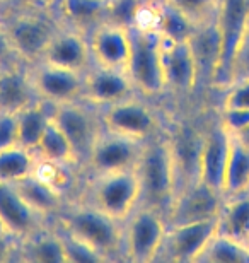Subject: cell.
I'll list each match as a JSON object with an SVG mask.
<instances>
[{"mask_svg": "<svg viewBox=\"0 0 249 263\" xmlns=\"http://www.w3.org/2000/svg\"><path fill=\"white\" fill-rule=\"evenodd\" d=\"M9 238H12V234L7 233V231L0 226V260H7L9 258V253H10Z\"/></svg>", "mask_w": 249, "mask_h": 263, "instance_id": "cell-40", "label": "cell"}, {"mask_svg": "<svg viewBox=\"0 0 249 263\" xmlns=\"http://www.w3.org/2000/svg\"><path fill=\"white\" fill-rule=\"evenodd\" d=\"M91 48L79 34H55L46 46L43 59L46 64L81 72L86 68Z\"/></svg>", "mask_w": 249, "mask_h": 263, "instance_id": "cell-21", "label": "cell"}, {"mask_svg": "<svg viewBox=\"0 0 249 263\" xmlns=\"http://www.w3.org/2000/svg\"><path fill=\"white\" fill-rule=\"evenodd\" d=\"M14 185L21 195L24 197L26 202L41 215L55 212L60 207V190L50 185L48 181H45L43 178L34 175V173L14 181Z\"/></svg>", "mask_w": 249, "mask_h": 263, "instance_id": "cell-24", "label": "cell"}, {"mask_svg": "<svg viewBox=\"0 0 249 263\" xmlns=\"http://www.w3.org/2000/svg\"><path fill=\"white\" fill-rule=\"evenodd\" d=\"M26 260L45 261V263H63L67 261L60 234H38L29 241L24 253Z\"/></svg>", "mask_w": 249, "mask_h": 263, "instance_id": "cell-32", "label": "cell"}, {"mask_svg": "<svg viewBox=\"0 0 249 263\" xmlns=\"http://www.w3.org/2000/svg\"><path fill=\"white\" fill-rule=\"evenodd\" d=\"M53 118L45 104L34 103L17 113V127H19V145L29 151H36L40 144L41 135L45 134L46 127Z\"/></svg>", "mask_w": 249, "mask_h": 263, "instance_id": "cell-26", "label": "cell"}, {"mask_svg": "<svg viewBox=\"0 0 249 263\" xmlns=\"http://www.w3.org/2000/svg\"><path fill=\"white\" fill-rule=\"evenodd\" d=\"M43 2H50V0H43Z\"/></svg>", "mask_w": 249, "mask_h": 263, "instance_id": "cell-44", "label": "cell"}, {"mask_svg": "<svg viewBox=\"0 0 249 263\" xmlns=\"http://www.w3.org/2000/svg\"><path fill=\"white\" fill-rule=\"evenodd\" d=\"M135 170L140 180V203L159 212H169L178 193L171 142H152L144 145Z\"/></svg>", "mask_w": 249, "mask_h": 263, "instance_id": "cell-1", "label": "cell"}, {"mask_svg": "<svg viewBox=\"0 0 249 263\" xmlns=\"http://www.w3.org/2000/svg\"><path fill=\"white\" fill-rule=\"evenodd\" d=\"M249 79V24L244 36H242L239 48L236 51L234 65H232V81L231 84Z\"/></svg>", "mask_w": 249, "mask_h": 263, "instance_id": "cell-38", "label": "cell"}, {"mask_svg": "<svg viewBox=\"0 0 249 263\" xmlns=\"http://www.w3.org/2000/svg\"><path fill=\"white\" fill-rule=\"evenodd\" d=\"M249 24V0H220L217 28L220 34V60L214 77V87L227 89L232 81L236 51Z\"/></svg>", "mask_w": 249, "mask_h": 263, "instance_id": "cell-4", "label": "cell"}, {"mask_svg": "<svg viewBox=\"0 0 249 263\" xmlns=\"http://www.w3.org/2000/svg\"><path fill=\"white\" fill-rule=\"evenodd\" d=\"M62 12L77 26H91L108 17V0H62Z\"/></svg>", "mask_w": 249, "mask_h": 263, "instance_id": "cell-31", "label": "cell"}, {"mask_svg": "<svg viewBox=\"0 0 249 263\" xmlns=\"http://www.w3.org/2000/svg\"><path fill=\"white\" fill-rule=\"evenodd\" d=\"M0 72H2V70H0Z\"/></svg>", "mask_w": 249, "mask_h": 263, "instance_id": "cell-46", "label": "cell"}, {"mask_svg": "<svg viewBox=\"0 0 249 263\" xmlns=\"http://www.w3.org/2000/svg\"><path fill=\"white\" fill-rule=\"evenodd\" d=\"M197 29L191 21L162 0L159 5V33L169 41H189Z\"/></svg>", "mask_w": 249, "mask_h": 263, "instance_id": "cell-30", "label": "cell"}, {"mask_svg": "<svg viewBox=\"0 0 249 263\" xmlns=\"http://www.w3.org/2000/svg\"><path fill=\"white\" fill-rule=\"evenodd\" d=\"M201 144H203V135L189 127L179 128L178 134L174 135V142H171L178 180L184 178L183 186L198 180Z\"/></svg>", "mask_w": 249, "mask_h": 263, "instance_id": "cell-20", "label": "cell"}, {"mask_svg": "<svg viewBox=\"0 0 249 263\" xmlns=\"http://www.w3.org/2000/svg\"><path fill=\"white\" fill-rule=\"evenodd\" d=\"M197 261L203 263H249V250L244 243L215 233L201 250Z\"/></svg>", "mask_w": 249, "mask_h": 263, "instance_id": "cell-27", "label": "cell"}, {"mask_svg": "<svg viewBox=\"0 0 249 263\" xmlns=\"http://www.w3.org/2000/svg\"><path fill=\"white\" fill-rule=\"evenodd\" d=\"M89 48L96 65L126 70L131 50L130 31L120 24L104 23L92 33Z\"/></svg>", "mask_w": 249, "mask_h": 263, "instance_id": "cell-12", "label": "cell"}, {"mask_svg": "<svg viewBox=\"0 0 249 263\" xmlns=\"http://www.w3.org/2000/svg\"><path fill=\"white\" fill-rule=\"evenodd\" d=\"M133 82L126 70L96 65L84 77V96L91 103L111 106L128 98Z\"/></svg>", "mask_w": 249, "mask_h": 263, "instance_id": "cell-16", "label": "cell"}, {"mask_svg": "<svg viewBox=\"0 0 249 263\" xmlns=\"http://www.w3.org/2000/svg\"><path fill=\"white\" fill-rule=\"evenodd\" d=\"M33 87L26 82L21 73L14 70H2L0 72V109L19 113L24 108L34 104Z\"/></svg>", "mask_w": 249, "mask_h": 263, "instance_id": "cell-25", "label": "cell"}, {"mask_svg": "<svg viewBox=\"0 0 249 263\" xmlns=\"http://www.w3.org/2000/svg\"><path fill=\"white\" fill-rule=\"evenodd\" d=\"M166 2L178 9L197 28L214 23L220 9V0H166Z\"/></svg>", "mask_w": 249, "mask_h": 263, "instance_id": "cell-33", "label": "cell"}, {"mask_svg": "<svg viewBox=\"0 0 249 263\" xmlns=\"http://www.w3.org/2000/svg\"><path fill=\"white\" fill-rule=\"evenodd\" d=\"M225 197L203 181H193L176 193L167 212L169 226L205 222L219 219Z\"/></svg>", "mask_w": 249, "mask_h": 263, "instance_id": "cell-6", "label": "cell"}, {"mask_svg": "<svg viewBox=\"0 0 249 263\" xmlns=\"http://www.w3.org/2000/svg\"><path fill=\"white\" fill-rule=\"evenodd\" d=\"M222 106L249 109V79L231 84V86L225 89V96H224Z\"/></svg>", "mask_w": 249, "mask_h": 263, "instance_id": "cell-39", "label": "cell"}, {"mask_svg": "<svg viewBox=\"0 0 249 263\" xmlns=\"http://www.w3.org/2000/svg\"><path fill=\"white\" fill-rule=\"evenodd\" d=\"M63 229L96 250L106 260L121 248L125 238L121 236L120 220L104 214L94 205L72 210L63 219Z\"/></svg>", "mask_w": 249, "mask_h": 263, "instance_id": "cell-3", "label": "cell"}, {"mask_svg": "<svg viewBox=\"0 0 249 263\" xmlns=\"http://www.w3.org/2000/svg\"><path fill=\"white\" fill-rule=\"evenodd\" d=\"M0 2H2V0H0Z\"/></svg>", "mask_w": 249, "mask_h": 263, "instance_id": "cell-45", "label": "cell"}, {"mask_svg": "<svg viewBox=\"0 0 249 263\" xmlns=\"http://www.w3.org/2000/svg\"><path fill=\"white\" fill-rule=\"evenodd\" d=\"M53 122L62 128L75 152V157L91 154L98 137L101 135L96 128L92 115L79 106L73 101L55 104L53 109Z\"/></svg>", "mask_w": 249, "mask_h": 263, "instance_id": "cell-11", "label": "cell"}, {"mask_svg": "<svg viewBox=\"0 0 249 263\" xmlns=\"http://www.w3.org/2000/svg\"><path fill=\"white\" fill-rule=\"evenodd\" d=\"M31 173H34L33 151L23 145H14L0 151V180L14 183Z\"/></svg>", "mask_w": 249, "mask_h": 263, "instance_id": "cell-29", "label": "cell"}, {"mask_svg": "<svg viewBox=\"0 0 249 263\" xmlns=\"http://www.w3.org/2000/svg\"><path fill=\"white\" fill-rule=\"evenodd\" d=\"M36 151L40 152L45 161L56 162V164H68L73 159H77L70 140L67 139V135L63 134L62 128L53 122V118L48 127H46L45 134L41 135Z\"/></svg>", "mask_w": 249, "mask_h": 263, "instance_id": "cell-28", "label": "cell"}, {"mask_svg": "<svg viewBox=\"0 0 249 263\" xmlns=\"http://www.w3.org/2000/svg\"><path fill=\"white\" fill-rule=\"evenodd\" d=\"M167 231L166 220L159 210L142 207L131 214L130 224L125 231L123 246L131 261H154L161 250L164 234Z\"/></svg>", "mask_w": 249, "mask_h": 263, "instance_id": "cell-7", "label": "cell"}, {"mask_svg": "<svg viewBox=\"0 0 249 263\" xmlns=\"http://www.w3.org/2000/svg\"><path fill=\"white\" fill-rule=\"evenodd\" d=\"M7 36L15 51L28 59H34L40 55L43 57L46 46L55 34L51 33L50 24L45 19L26 15L15 21Z\"/></svg>", "mask_w": 249, "mask_h": 263, "instance_id": "cell-18", "label": "cell"}, {"mask_svg": "<svg viewBox=\"0 0 249 263\" xmlns=\"http://www.w3.org/2000/svg\"><path fill=\"white\" fill-rule=\"evenodd\" d=\"M140 0H108V23L131 28L137 17Z\"/></svg>", "mask_w": 249, "mask_h": 263, "instance_id": "cell-35", "label": "cell"}, {"mask_svg": "<svg viewBox=\"0 0 249 263\" xmlns=\"http://www.w3.org/2000/svg\"><path fill=\"white\" fill-rule=\"evenodd\" d=\"M217 220L167 226L161 250L156 260L167 261H197L201 250L217 233Z\"/></svg>", "mask_w": 249, "mask_h": 263, "instance_id": "cell-9", "label": "cell"}, {"mask_svg": "<svg viewBox=\"0 0 249 263\" xmlns=\"http://www.w3.org/2000/svg\"><path fill=\"white\" fill-rule=\"evenodd\" d=\"M142 140L116 132L99 135L89 154V164L98 175L135 170L142 156Z\"/></svg>", "mask_w": 249, "mask_h": 263, "instance_id": "cell-8", "label": "cell"}, {"mask_svg": "<svg viewBox=\"0 0 249 263\" xmlns=\"http://www.w3.org/2000/svg\"><path fill=\"white\" fill-rule=\"evenodd\" d=\"M33 86L41 98L55 104L75 101L81 94H84V79L81 77V72L46 62L36 70Z\"/></svg>", "mask_w": 249, "mask_h": 263, "instance_id": "cell-15", "label": "cell"}, {"mask_svg": "<svg viewBox=\"0 0 249 263\" xmlns=\"http://www.w3.org/2000/svg\"><path fill=\"white\" fill-rule=\"evenodd\" d=\"M231 142H232V135L222 125L220 118L203 134V144H201V152H200L198 180L220 193L222 188H224V176H225L227 159H229V152H231Z\"/></svg>", "mask_w": 249, "mask_h": 263, "instance_id": "cell-10", "label": "cell"}, {"mask_svg": "<svg viewBox=\"0 0 249 263\" xmlns=\"http://www.w3.org/2000/svg\"><path fill=\"white\" fill-rule=\"evenodd\" d=\"M220 122L231 135H237L249 125V109L222 106Z\"/></svg>", "mask_w": 249, "mask_h": 263, "instance_id": "cell-37", "label": "cell"}, {"mask_svg": "<svg viewBox=\"0 0 249 263\" xmlns=\"http://www.w3.org/2000/svg\"><path fill=\"white\" fill-rule=\"evenodd\" d=\"M43 217L21 195L12 181L0 180V226L12 236H31Z\"/></svg>", "mask_w": 249, "mask_h": 263, "instance_id": "cell-14", "label": "cell"}, {"mask_svg": "<svg viewBox=\"0 0 249 263\" xmlns=\"http://www.w3.org/2000/svg\"><path fill=\"white\" fill-rule=\"evenodd\" d=\"M10 50H12V45H10V40L5 31L0 29V62H2L5 57L10 53Z\"/></svg>", "mask_w": 249, "mask_h": 263, "instance_id": "cell-41", "label": "cell"}, {"mask_svg": "<svg viewBox=\"0 0 249 263\" xmlns=\"http://www.w3.org/2000/svg\"><path fill=\"white\" fill-rule=\"evenodd\" d=\"M63 248H65V256L67 261H75V263H84V261H103L106 260L103 255H99L96 250H92L91 246H87L84 241L75 238L68 231L63 229L60 233Z\"/></svg>", "mask_w": 249, "mask_h": 263, "instance_id": "cell-34", "label": "cell"}, {"mask_svg": "<svg viewBox=\"0 0 249 263\" xmlns=\"http://www.w3.org/2000/svg\"><path fill=\"white\" fill-rule=\"evenodd\" d=\"M217 233L246 245L249 238V192L234 198H225L217 220Z\"/></svg>", "mask_w": 249, "mask_h": 263, "instance_id": "cell-23", "label": "cell"}, {"mask_svg": "<svg viewBox=\"0 0 249 263\" xmlns=\"http://www.w3.org/2000/svg\"><path fill=\"white\" fill-rule=\"evenodd\" d=\"M237 140L241 142V144H244L246 147H249V125L241 132V134H237V135H234Z\"/></svg>", "mask_w": 249, "mask_h": 263, "instance_id": "cell-42", "label": "cell"}, {"mask_svg": "<svg viewBox=\"0 0 249 263\" xmlns=\"http://www.w3.org/2000/svg\"><path fill=\"white\" fill-rule=\"evenodd\" d=\"M246 246H247V250H249V238H247V241H246Z\"/></svg>", "mask_w": 249, "mask_h": 263, "instance_id": "cell-43", "label": "cell"}, {"mask_svg": "<svg viewBox=\"0 0 249 263\" xmlns=\"http://www.w3.org/2000/svg\"><path fill=\"white\" fill-rule=\"evenodd\" d=\"M104 123L111 132L144 140L154 128V117L144 104L123 99L108 108Z\"/></svg>", "mask_w": 249, "mask_h": 263, "instance_id": "cell-17", "label": "cell"}, {"mask_svg": "<svg viewBox=\"0 0 249 263\" xmlns=\"http://www.w3.org/2000/svg\"><path fill=\"white\" fill-rule=\"evenodd\" d=\"M140 203V180L137 170L98 175L92 205L116 220H125Z\"/></svg>", "mask_w": 249, "mask_h": 263, "instance_id": "cell-5", "label": "cell"}, {"mask_svg": "<svg viewBox=\"0 0 249 263\" xmlns=\"http://www.w3.org/2000/svg\"><path fill=\"white\" fill-rule=\"evenodd\" d=\"M14 145H19L17 113L0 109V151Z\"/></svg>", "mask_w": 249, "mask_h": 263, "instance_id": "cell-36", "label": "cell"}, {"mask_svg": "<svg viewBox=\"0 0 249 263\" xmlns=\"http://www.w3.org/2000/svg\"><path fill=\"white\" fill-rule=\"evenodd\" d=\"M162 72L166 87L189 92L198 84V70L189 41H169L162 38Z\"/></svg>", "mask_w": 249, "mask_h": 263, "instance_id": "cell-13", "label": "cell"}, {"mask_svg": "<svg viewBox=\"0 0 249 263\" xmlns=\"http://www.w3.org/2000/svg\"><path fill=\"white\" fill-rule=\"evenodd\" d=\"M247 192H249V147L241 144L232 135L222 193H224L225 198H234L244 195Z\"/></svg>", "mask_w": 249, "mask_h": 263, "instance_id": "cell-22", "label": "cell"}, {"mask_svg": "<svg viewBox=\"0 0 249 263\" xmlns=\"http://www.w3.org/2000/svg\"><path fill=\"white\" fill-rule=\"evenodd\" d=\"M130 60L126 72L137 89L145 94H157L166 87L162 72V36L159 31L131 26Z\"/></svg>", "mask_w": 249, "mask_h": 263, "instance_id": "cell-2", "label": "cell"}, {"mask_svg": "<svg viewBox=\"0 0 249 263\" xmlns=\"http://www.w3.org/2000/svg\"><path fill=\"white\" fill-rule=\"evenodd\" d=\"M195 62L198 70V82L205 81L214 86V77L220 60V34L217 28V19L214 23L198 26L189 40Z\"/></svg>", "mask_w": 249, "mask_h": 263, "instance_id": "cell-19", "label": "cell"}]
</instances>
